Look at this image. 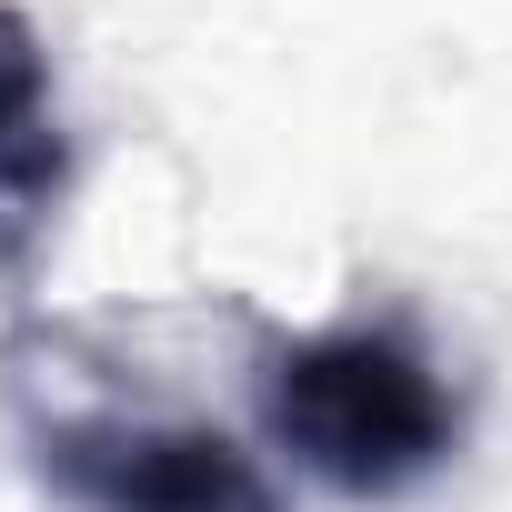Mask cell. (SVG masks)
Masks as SVG:
<instances>
[{"mask_svg": "<svg viewBox=\"0 0 512 512\" xmlns=\"http://www.w3.org/2000/svg\"><path fill=\"white\" fill-rule=\"evenodd\" d=\"M262 422L312 482H332L352 502H392V492L432 482L462 442L452 382L432 372L422 342H402L382 322H342V332L292 342L262 382Z\"/></svg>", "mask_w": 512, "mask_h": 512, "instance_id": "cell-1", "label": "cell"}, {"mask_svg": "<svg viewBox=\"0 0 512 512\" xmlns=\"http://www.w3.org/2000/svg\"><path fill=\"white\" fill-rule=\"evenodd\" d=\"M31 462L81 512H282L272 472L231 432L171 412H61L31 432Z\"/></svg>", "mask_w": 512, "mask_h": 512, "instance_id": "cell-2", "label": "cell"}, {"mask_svg": "<svg viewBox=\"0 0 512 512\" xmlns=\"http://www.w3.org/2000/svg\"><path fill=\"white\" fill-rule=\"evenodd\" d=\"M71 191V121L41 31L0 0V282H21L41 262V241Z\"/></svg>", "mask_w": 512, "mask_h": 512, "instance_id": "cell-3", "label": "cell"}]
</instances>
